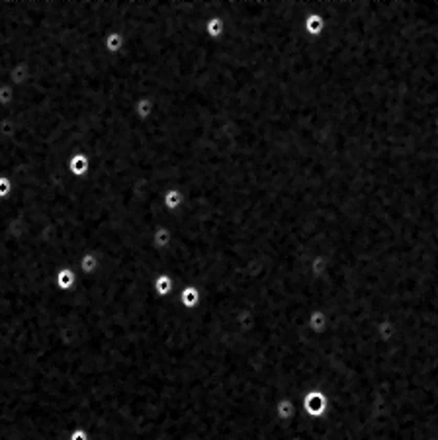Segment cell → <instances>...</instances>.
<instances>
[{
    "instance_id": "obj_1",
    "label": "cell",
    "mask_w": 438,
    "mask_h": 440,
    "mask_svg": "<svg viewBox=\"0 0 438 440\" xmlns=\"http://www.w3.org/2000/svg\"><path fill=\"white\" fill-rule=\"evenodd\" d=\"M437 125H438V123H437Z\"/></svg>"
}]
</instances>
